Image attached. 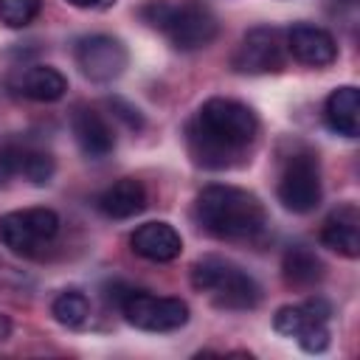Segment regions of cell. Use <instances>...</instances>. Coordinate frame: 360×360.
I'll list each match as a JSON object with an SVG mask.
<instances>
[{
    "mask_svg": "<svg viewBox=\"0 0 360 360\" xmlns=\"http://www.w3.org/2000/svg\"><path fill=\"white\" fill-rule=\"evenodd\" d=\"M259 118L256 112L236 98L214 96L202 101L194 121L186 129L188 152L194 163L205 169H228L256 143Z\"/></svg>",
    "mask_w": 360,
    "mask_h": 360,
    "instance_id": "cell-1",
    "label": "cell"
},
{
    "mask_svg": "<svg viewBox=\"0 0 360 360\" xmlns=\"http://www.w3.org/2000/svg\"><path fill=\"white\" fill-rule=\"evenodd\" d=\"M194 217L200 228L217 239H253L267 225L262 200L239 186L211 183L194 200Z\"/></svg>",
    "mask_w": 360,
    "mask_h": 360,
    "instance_id": "cell-2",
    "label": "cell"
},
{
    "mask_svg": "<svg viewBox=\"0 0 360 360\" xmlns=\"http://www.w3.org/2000/svg\"><path fill=\"white\" fill-rule=\"evenodd\" d=\"M141 17L152 28L163 31L177 51H200L211 45L219 34L217 14L200 0H183V3L152 0L141 8Z\"/></svg>",
    "mask_w": 360,
    "mask_h": 360,
    "instance_id": "cell-3",
    "label": "cell"
},
{
    "mask_svg": "<svg viewBox=\"0 0 360 360\" xmlns=\"http://www.w3.org/2000/svg\"><path fill=\"white\" fill-rule=\"evenodd\" d=\"M191 287L205 292L219 309H253L262 301V287L250 273L222 256H202L191 267Z\"/></svg>",
    "mask_w": 360,
    "mask_h": 360,
    "instance_id": "cell-4",
    "label": "cell"
},
{
    "mask_svg": "<svg viewBox=\"0 0 360 360\" xmlns=\"http://www.w3.org/2000/svg\"><path fill=\"white\" fill-rule=\"evenodd\" d=\"M278 202L292 214H309L321 205L323 188H321V169L318 158L312 152H295L284 160V169L278 174L276 186Z\"/></svg>",
    "mask_w": 360,
    "mask_h": 360,
    "instance_id": "cell-5",
    "label": "cell"
},
{
    "mask_svg": "<svg viewBox=\"0 0 360 360\" xmlns=\"http://www.w3.org/2000/svg\"><path fill=\"white\" fill-rule=\"evenodd\" d=\"M59 214L53 208L37 205L0 217V239L20 256H37L42 245L53 242L59 233Z\"/></svg>",
    "mask_w": 360,
    "mask_h": 360,
    "instance_id": "cell-6",
    "label": "cell"
},
{
    "mask_svg": "<svg viewBox=\"0 0 360 360\" xmlns=\"http://www.w3.org/2000/svg\"><path fill=\"white\" fill-rule=\"evenodd\" d=\"M124 318L143 332H177L188 323V304L174 295H152L129 290L121 298Z\"/></svg>",
    "mask_w": 360,
    "mask_h": 360,
    "instance_id": "cell-7",
    "label": "cell"
},
{
    "mask_svg": "<svg viewBox=\"0 0 360 360\" xmlns=\"http://www.w3.org/2000/svg\"><path fill=\"white\" fill-rule=\"evenodd\" d=\"M284 59H287L284 31L259 25V28H250L236 45L231 56V68L245 76H264V73H278L284 68Z\"/></svg>",
    "mask_w": 360,
    "mask_h": 360,
    "instance_id": "cell-8",
    "label": "cell"
},
{
    "mask_svg": "<svg viewBox=\"0 0 360 360\" xmlns=\"http://www.w3.org/2000/svg\"><path fill=\"white\" fill-rule=\"evenodd\" d=\"M73 56H76L79 70L90 82H98V84L118 79L129 62L127 45L112 34H87V37L76 39Z\"/></svg>",
    "mask_w": 360,
    "mask_h": 360,
    "instance_id": "cell-9",
    "label": "cell"
},
{
    "mask_svg": "<svg viewBox=\"0 0 360 360\" xmlns=\"http://www.w3.org/2000/svg\"><path fill=\"white\" fill-rule=\"evenodd\" d=\"M284 37H287V53H292V59H298L301 65L326 68V65H332L338 59V42L321 25L298 22Z\"/></svg>",
    "mask_w": 360,
    "mask_h": 360,
    "instance_id": "cell-10",
    "label": "cell"
},
{
    "mask_svg": "<svg viewBox=\"0 0 360 360\" xmlns=\"http://www.w3.org/2000/svg\"><path fill=\"white\" fill-rule=\"evenodd\" d=\"M70 129H73V138H76L79 149L90 160H101L115 149V132H112L110 121L96 107L79 104L70 115Z\"/></svg>",
    "mask_w": 360,
    "mask_h": 360,
    "instance_id": "cell-11",
    "label": "cell"
},
{
    "mask_svg": "<svg viewBox=\"0 0 360 360\" xmlns=\"http://www.w3.org/2000/svg\"><path fill=\"white\" fill-rule=\"evenodd\" d=\"M132 250L146 262H174L183 253V236L169 222H143L129 236Z\"/></svg>",
    "mask_w": 360,
    "mask_h": 360,
    "instance_id": "cell-12",
    "label": "cell"
},
{
    "mask_svg": "<svg viewBox=\"0 0 360 360\" xmlns=\"http://www.w3.org/2000/svg\"><path fill=\"white\" fill-rule=\"evenodd\" d=\"M321 242L346 256V259H357L360 256V211L354 202H343L338 205L321 228Z\"/></svg>",
    "mask_w": 360,
    "mask_h": 360,
    "instance_id": "cell-13",
    "label": "cell"
},
{
    "mask_svg": "<svg viewBox=\"0 0 360 360\" xmlns=\"http://www.w3.org/2000/svg\"><path fill=\"white\" fill-rule=\"evenodd\" d=\"M326 127L343 138H357L360 132V90L354 84H340L326 96L323 104Z\"/></svg>",
    "mask_w": 360,
    "mask_h": 360,
    "instance_id": "cell-14",
    "label": "cell"
},
{
    "mask_svg": "<svg viewBox=\"0 0 360 360\" xmlns=\"http://www.w3.org/2000/svg\"><path fill=\"white\" fill-rule=\"evenodd\" d=\"M14 87H17V93H22L31 101L51 104L68 93V79L62 70H56L51 65H31L14 76Z\"/></svg>",
    "mask_w": 360,
    "mask_h": 360,
    "instance_id": "cell-15",
    "label": "cell"
},
{
    "mask_svg": "<svg viewBox=\"0 0 360 360\" xmlns=\"http://www.w3.org/2000/svg\"><path fill=\"white\" fill-rule=\"evenodd\" d=\"M146 208V186L135 177H121L98 197V211L110 219H129Z\"/></svg>",
    "mask_w": 360,
    "mask_h": 360,
    "instance_id": "cell-16",
    "label": "cell"
},
{
    "mask_svg": "<svg viewBox=\"0 0 360 360\" xmlns=\"http://www.w3.org/2000/svg\"><path fill=\"white\" fill-rule=\"evenodd\" d=\"M332 307L323 298H309L304 304H287L278 307L273 315V329L284 338H298V332L304 326H309L312 321H329Z\"/></svg>",
    "mask_w": 360,
    "mask_h": 360,
    "instance_id": "cell-17",
    "label": "cell"
},
{
    "mask_svg": "<svg viewBox=\"0 0 360 360\" xmlns=\"http://www.w3.org/2000/svg\"><path fill=\"white\" fill-rule=\"evenodd\" d=\"M281 273H284V281L292 287H315L323 281L326 267L309 248L292 245L281 256Z\"/></svg>",
    "mask_w": 360,
    "mask_h": 360,
    "instance_id": "cell-18",
    "label": "cell"
},
{
    "mask_svg": "<svg viewBox=\"0 0 360 360\" xmlns=\"http://www.w3.org/2000/svg\"><path fill=\"white\" fill-rule=\"evenodd\" d=\"M51 315H53L56 323H62L68 329H76V326H82L90 318V301L79 290H65V292H59L53 298Z\"/></svg>",
    "mask_w": 360,
    "mask_h": 360,
    "instance_id": "cell-19",
    "label": "cell"
},
{
    "mask_svg": "<svg viewBox=\"0 0 360 360\" xmlns=\"http://www.w3.org/2000/svg\"><path fill=\"white\" fill-rule=\"evenodd\" d=\"M42 11V0H0V22L6 28H25Z\"/></svg>",
    "mask_w": 360,
    "mask_h": 360,
    "instance_id": "cell-20",
    "label": "cell"
},
{
    "mask_svg": "<svg viewBox=\"0 0 360 360\" xmlns=\"http://www.w3.org/2000/svg\"><path fill=\"white\" fill-rule=\"evenodd\" d=\"M53 172H56V163H53L51 152H42V149H31V146H28L25 166H22V177L31 180L34 186H45V183H51Z\"/></svg>",
    "mask_w": 360,
    "mask_h": 360,
    "instance_id": "cell-21",
    "label": "cell"
},
{
    "mask_svg": "<svg viewBox=\"0 0 360 360\" xmlns=\"http://www.w3.org/2000/svg\"><path fill=\"white\" fill-rule=\"evenodd\" d=\"M25 155H28V146H22V143H3L0 146V186H6L11 177L22 174Z\"/></svg>",
    "mask_w": 360,
    "mask_h": 360,
    "instance_id": "cell-22",
    "label": "cell"
},
{
    "mask_svg": "<svg viewBox=\"0 0 360 360\" xmlns=\"http://www.w3.org/2000/svg\"><path fill=\"white\" fill-rule=\"evenodd\" d=\"M329 321H312L309 326H304L298 332V346L309 354H321L329 349Z\"/></svg>",
    "mask_w": 360,
    "mask_h": 360,
    "instance_id": "cell-23",
    "label": "cell"
},
{
    "mask_svg": "<svg viewBox=\"0 0 360 360\" xmlns=\"http://www.w3.org/2000/svg\"><path fill=\"white\" fill-rule=\"evenodd\" d=\"M110 107H112V112H115L129 129H141V127H143V115H141L132 104H127L124 98H110Z\"/></svg>",
    "mask_w": 360,
    "mask_h": 360,
    "instance_id": "cell-24",
    "label": "cell"
},
{
    "mask_svg": "<svg viewBox=\"0 0 360 360\" xmlns=\"http://www.w3.org/2000/svg\"><path fill=\"white\" fill-rule=\"evenodd\" d=\"M76 8H93V11H104L110 6H115V0H68Z\"/></svg>",
    "mask_w": 360,
    "mask_h": 360,
    "instance_id": "cell-25",
    "label": "cell"
}]
</instances>
